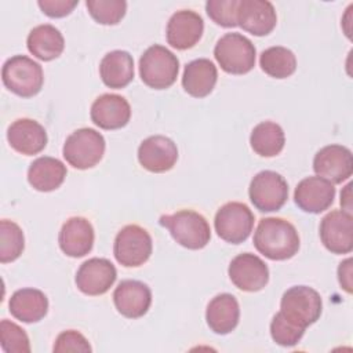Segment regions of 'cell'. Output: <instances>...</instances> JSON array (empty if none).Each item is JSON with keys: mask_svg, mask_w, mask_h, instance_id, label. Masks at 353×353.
<instances>
[{"mask_svg": "<svg viewBox=\"0 0 353 353\" xmlns=\"http://www.w3.org/2000/svg\"><path fill=\"white\" fill-rule=\"evenodd\" d=\"M94 228L84 216H72L61 228L58 243L62 252L70 258L87 255L94 245Z\"/></svg>", "mask_w": 353, "mask_h": 353, "instance_id": "obj_21", "label": "cell"}, {"mask_svg": "<svg viewBox=\"0 0 353 353\" xmlns=\"http://www.w3.org/2000/svg\"><path fill=\"white\" fill-rule=\"evenodd\" d=\"M228 273L234 287L245 292L261 291L269 281L268 265L251 252L236 255L229 263Z\"/></svg>", "mask_w": 353, "mask_h": 353, "instance_id": "obj_11", "label": "cell"}, {"mask_svg": "<svg viewBox=\"0 0 353 353\" xmlns=\"http://www.w3.org/2000/svg\"><path fill=\"white\" fill-rule=\"evenodd\" d=\"M248 196L256 210L262 212L279 211L288 199V183L279 172L265 170L251 179Z\"/></svg>", "mask_w": 353, "mask_h": 353, "instance_id": "obj_10", "label": "cell"}, {"mask_svg": "<svg viewBox=\"0 0 353 353\" xmlns=\"http://www.w3.org/2000/svg\"><path fill=\"white\" fill-rule=\"evenodd\" d=\"M25 248L22 229L8 219L0 221V262L8 263L21 256Z\"/></svg>", "mask_w": 353, "mask_h": 353, "instance_id": "obj_31", "label": "cell"}, {"mask_svg": "<svg viewBox=\"0 0 353 353\" xmlns=\"http://www.w3.org/2000/svg\"><path fill=\"white\" fill-rule=\"evenodd\" d=\"M214 57L221 69L229 74H245L255 66L256 50L241 33H225L215 44Z\"/></svg>", "mask_w": 353, "mask_h": 353, "instance_id": "obj_4", "label": "cell"}, {"mask_svg": "<svg viewBox=\"0 0 353 353\" xmlns=\"http://www.w3.org/2000/svg\"><path fill=\"white\" fill-rule=\"evenodd\" d=\"M117 277L114 265L106 258H90L80 265L76 273L77 288L90 296L103 295Z\"/></svg>", "mask_w": 353, "mask_h": 353, "instance_id": "obj_14", "label": "cell"}, {"mask_svg": "<svg viewBox=\"0 0 353 353\" xmlns=\"http://www.w3.org/2000/svg\"><path fill=\"white\" fill-rule=\"evenodd\" d=\"M240 0H208L205 11L208 17L223 28L237 26V10Z\"/></svg>", "mask_w": 353, "mask_h": 353, "instance_id": "obj_35", "label": "cell"}, {"mask_svg": "<svg viewBox=\"0 0 353 353\" xmlns=\"http://www.w3.org/2000/svg\"><path fill=\"white\" fill-rule=\"evenodd\" d=\"M99 76L109 88L127 87L134 79V59L130 52L123 50L108 52L99 63Z\"/></svg>", "mask_w": 353, "mask_h": 353, "instance_id": "obj_26", "label": "cell"}, {"mask_svg": "<svg viewBox=\"0 0 353 353\" xmlns=\"http://www.w3.org/2000/svg\"><path fill=\"white\" fill-rule=\"evenodd\" d=\"M255 216L250 207L240 201L223 204L215 214L214 226L216 234L226 243L240 244L245 241L254 228Z\"/></svg>", "mask_w": 353, "mask_h": 353, "instance_id": "obj_9", "label": "cell"}, {"mask_svg": "<svg viewBox=\"0 0 353 353\" xmlns=\"http://www.w3.org/2000/svg\"><path fill=\"white\" fill-rule=\"evenodd\" d=\"M305 328L288 320L281 312H277L270 323L272 339L284 347L295 346L303 336Z\"/></svg>", "mask_w": 353, "mask_h": 353, "instance_id": "obj_33", "label": "cell"}, {"mask_svg": "<svg viewBox=\"0 0 353 353\" xmlns=\"http://www.w3.org/2000/svg\"><path fill=\"white\" fill-rule=\"evenodd\" d=\"M334 183L317 175L302 179L294 192L295 204L309 214H320L328 210L334 203Z\"/></svg>", "mask_w": 353, "mask_h": 353, "instance_id": "obj_17", "label": "cell"}, {"mask_svg": "<svg viewBox=\"0 0 353 353\" xmlns=\"http://www.w3.org/2000/svg\"><path fill=\"white\" fill-rule=\"evenodd\" d=\"M85 6L92 19L101 25L119 23L127 11L124 0H87Z\"/></svg>", "mask_w": 353, "mask_h": 353, "instance_id": "obj_32", "label": "cell"}, {"mask_svg": "<svg viewBox=\"0 0 353 353\" xmlns=\"http://www.w3.org/2000/svg\"><path fill=\"white\" fill-rule=\"evenodd\" d=\"M7 141L15 152L25 156H33L46 148L47 132L36 120L22 117L10 124L7 130Z\"/></svg>", "mask_w": 353, "mask_h": 353, "instance_id": "obj_22", "label": "cell"}, {"mask_svg": "<svg viewBox=\"0 0 353 353\" xmlns=\"http://www.w3.org/2000/svg\"><path fill=\"white\" fill-rule=\"evenodd\" d=\"M1 349L6 353H29L30 342L23 328L10 320L0 321Z\"/></svg>", "mask_w": 353, "mask_h": 353, "instance_id": "obj_34", "label": "cell"}, {"mask_svg": "<svg viewBox=\"0 0 353 353\" xmlns=\"http://www.w3.org/2000/svg\"><path fill=\"white\" fill-rule=\"evenodd\" d=\"M179 72V61L167 47L150 46L139 59V76L142 81L154 90L171 87Z\"/></svg>", "mask_w": 353, "mask_h": 353, "instance_id": "obj_3", "label": "cell"}, {"mask_svg": "<svg viewBox=\"0 0 353 353\" xmlns=\"http://www.w3.org/2000/svg\"><path fill=\"white\" fill-rule=\"evenodd\" d=\"M105 138L94 128H79L65 141L62 154L65 160L77 170L95 167L105 153Z\"/></svg>", "mask_w": 353, "mask_h": 353, "instance_id": "obj_6", "label": "cell"}, {"mask_svg": "<svg viewBox=\"0 0 353 353\" xmlns=\"http://www.w3.org/2000/svg\"><path fill=\"white\" fill-rule=\"evenodd\" d=\"M277 23L273 4L268 0H240L237 10V25L254 34L266 36Z\"/></svg>", "mask_w": 353, "mask_h": 353, "instance_id": "obj_19", "label": "cell"}, {"mask_svg": "<svg viewBox=\"0 0 353 353\" xmlns=\"http://www.w3.org/2000/svg\"><path fill=\"white\" fill-rule=\"evenodd\" d=\"M299 234L295 226L283 218H262L254 233V247L272 261L292 258L299 250Z\"/></svg>", "mask_w": 353, "mask_h": 353, "instance_id": "obj_1", "label": "cell"}, {"mask_svg": "<svg viewBox=\"0 0 353 353\" xmlns=\"http://www.w3.org/2000/svg\"><path fill=\"white\" fill-rule=\"evenodd\" d=\"M66 172V167L61 160L43 156L29 165L28 181L39 192H52L63 183Z\"/></svg>", "mask_w": 353, "mask_h": 353, "instance_id": "obj_28", "label": "cell"}, {"mask_svg": "<svg viewBox=\"0 0 353 353\" xmlns=\"http://www.w3.org/2000/svg\"><path fill=\"white\" fill-rule=\"evenodd\" d=\"M259 66L270 77L287 79L294 74L296 69V58L291 50L274 46L262 51L259 57Z\"/></svg>", "mask_w": 353, "mask_h": 353, "instance_id": "obj_30", "label": "cell"}, {"mask_svg": "<svg viewBox=\"0 0 353 353\" xmlns=\"http://www.w3.org/2000/svg\"><path fill=\"white\" fill-rule=\"evenodd\" d=\"M205 320L210 330L218 335L232 332L240 320V306L236 296L228 292L214 296L207 305Z\"/></svg>", "mask_w": 353, "mask_h": 353, "instance_id": "obj_23", "label": "cell"}, {"mask_svg": "<svg viewBox=\"0 0 353 353\" xmlns=\"http://www.w3.org/2000/svg\"><path fill=\"white\" fill-rule=\"evenodd\" d=\"M92 123L102 130H119L130 121L131 106L117 94H102L91 105Z\"/></svg>", "mask_w": 353, "mask_h": 353, "instance_id": "obj_20", "label": "cell"}, {"mask_svg": "<svg viewBox=\"0 0 353 353\" xmlns=\"http://www.w3.org/2000/svg\"><path fill=\"white\" fill-rule=\"evenodd\" d=\"M29 52L40 61L48 62L58 58L65 48L62 33L52 25L44 23L33 28L26 39Z\"/></svg>", "mask_w": 353, "mask_h": 353, "instance_id": "obj_27", "label": "cell"}, {"mask_svg": "<svg viewBox=\"0 0 353 353\" xmlns=\"http://www.w3.org/2000/svg\"><path fill=\"white\" fill-rule=\"evenodd\" d=\"M204 32L203 18L192 10H181L171 15L167 22V43L176 50L194 47Z\"/></svg>", "mask_w": 353, "mask_h": 353, "instance_id": "obj_15", "label": "cell"}, {"mask_svg": "<svg viewBox=\"0 0 353 353\" xmlns=\"http://www.w3.org/2000/svg\"><path fill=\"white\" fill-rule=\"evenodd\" d=\"M8 309L22 323H37L48 312V298L37 288H21L11 295Z\"/></svg>", "mask_w": 353, "mask_h": 353, "instance_id": "obj_24", "label": "cell"}, {"mask_svg": "<svg viewBox=\"0 0 353 353\" xmlns=\"http://www.w3.org/2000/svg\"><path fill=\"white\" fill-rule=\"evenodd\" d=\"M350 190H352V183H347L345 186V189L342 190V193H341L342 211H345L347 214H352V194H350Z\"/></svg>", "mask_w": 353, "mask_h": 353, "instance_id": "obj_39", "label": "cell"}, {"mask_svg": "<svg viewBox=\"0 0 353 353\" xmlns=\"http://www.w3.org/2000/svg\"><path fill=\"white\" fill-rule=\"evenodd\" d=\"M321 310V296L312 287L295 285L288 288L281 296L280 312L305 330L320 319Z\"/></svg>", "mask_w": 353, "mask_h": 353, "instance_id": "obj_7", "label": "cell"}, {"mask_svg": "<svg viewBox=\"0 0 353 353\" xmlns=\"http://www.w3.org/2000/svg\"><path fill=\"white\" fill-rule=\"evenodd\" d=\"M159 223L168 229L172 239L188 250H201L211 239L207 219L193 210H179L170 215H161Z\"/></svg>", "mask_w": 353, "mask_h": 353, "instance_id": "obj_2", "label": "cell"}, {"mask_svg": "<svg viewBox=\"0 0 353 353\" xmlns=\"http://www.w3.org/2000/svg\"><path fill=\"white\" fill-rule=\"evenodd\" d=\"M216 80L218 70L214 62L207 58H199L186 63L182 74V87L189 95L204 98L212 92Z\"/></svg>", "mask_w": 353, "mask_h": 353, "instance_id": "obj_25", "label": "cell"}, {"mask_svg": "<svg viewBox=\"0 0 353 353\" xmlns=\"http://www.w3.org/2000/svg\"><path fill=\"white\" fill-rule=\"evenodd\" d=\"M1 79L6 88L22 98H30L40 92L44 74L40 63L26 55L8 58L1 69Z\"/></svg>", "mask_w": 353, "mask_h": 353, "instance_id": "obj_5", "label": "cell"}, {"mask_svg": "<svg viewBox=\"0 0 353 353\" xmlns=\"http://www.w3.org/2000/svg\"><path fill=\"white\" fill-rule=\"evenodd\" d=\"M338 280H339V284L342 285V288L347 294H352L353 281H352V259L350 258H347V259H345L343 262L339 263Z\"/></svg>", "mask_w": 353, "mask_h": 353, "instance_id": "obj_38", "label": "cell"}, {"mask_svg": "<svg viewBox=\"0 0 353 353\" xmlns=\"http://www.w3.org/2000/svg\"><path fill=\"white\" fill-rule=\"evenodd\" d=\"M153 243L149 232L139 225L124 226L114 239L113 254L124 268H138L152 255Z\"/></svg>", "mask_w": 353, "mask_h": 353, "instance_id": "obj_8", "label": "cell"}, {"mask_svg": "<svg viewBox=\"0 0 353 353\" xmlns=\"http://www.w3.org/2000/svg\"><path fill=\"white\" fill-rule=\"evenodd\" d=\"M313 170L331 183H342L353 174V156L350 149L342 145H327L313 159Z\"/></svg>", "mask_w": 353, "mask_h": 353, "instance_id": "obj_13", "label": "cell"}, {"mask_svg": "<svg viewBox=\"0 0 353 353\" xmlns=\"http://www.w3.org/2000/svg\"><path fill=\"white\" fill-rule=\"evenodd\" d=\"M52 350L57 353H63V352L87 353V352H91L92 349L83 334H80L76 330H68L61 332L57 336Z\"/></svg>", "mask_w": 353, "mask_h": 353, "instance_id": "obj_36", "label": "cell"}, {"mask_svg": "<svg viewBox=\"0 0 353 353\" xmlns=\"http://www.w3.org/2000/svg\"><path fill=\"white\" fill-rule=\"evenodd\" d=\"M176 160L178 148L172 139L164 135H152L143 139L138 148V161L150 172L170 171Z\"/></svg>", "mask_w": 353, "mask_h": 353, "instance_id": "obj_16", "label": "cell"}, {"mask_svg": "<svg viewBox=\"0 0 353 353\" xmlns=\"http://www.w3.org/2000/svg\"><path fill=\"white\" fill-rule=\"evenodd\" d=\"M113 302L117 312L127 319H139L150 307L152 291L138 280H123L114 288Z\"/></svg>", "mask_w": 353, "mask_h": 353, "instance_id": "obj_18", "label": "cell"}, {"mask_svg": "<svg viewBox=\"0 0 353 353\" xmlns=\"http://www.w3.org/2000/svg\"><path fill=\"white\" fill-rule=\"evenodd\" d=\"M320 239L332 254H349L353 250V216L342 210L328 212L320 222Z\"/></svg>", "mask_w": 353, "mask_h": 353, "instance_id": "obj_12", "label": "cell"}, {"mask_svg": "<svg viewBox=\"0 0 353 353\" xmlns=\"http://www.w3.org/2000/svg\"><path fill=\"white\" fill-rule=\"evenodd\" d=\"M250 143L256 154L262 157H274L283 150L285 135L277 123L262 121L252 128Z\"/></svg>", "mask_w": 353, "mask_h": 353, "instance_id": "obj_29", "label": "cell"}, {"mask_svg": "<svg viewBox=\"0 0 353 353\" xmlns=\"http://www.w3.org/2000/svg\"><path fill=\"white\" fill-rule=\"evenodd\" d=\"M39 7L50 18H62L69 15L79 4L77 0H40Z\"/></svg>", "mask_w": 353, "mask_h": 353, "instance_id": "obj_37", "label": "cell"}]
</instances>
